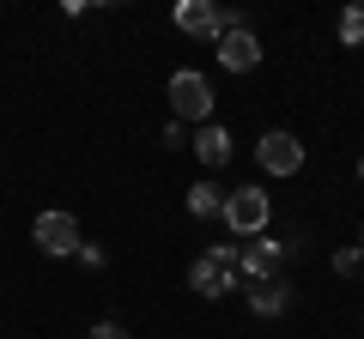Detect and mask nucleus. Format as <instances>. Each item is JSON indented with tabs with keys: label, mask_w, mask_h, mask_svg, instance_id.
I'll list each match as a JSON object with an SVG mask.
<instances>
[{
	"label": "nucleus",
	"mask_w": 364,
	"mask_h": 339,
	"mask_svg": "<svg viewBox=\"0 0 364 339\" xmlns=\"http://www.w3.org/2000/svg\"><path fill=\"white\" fill-rule=\"evenodd\" d=\"M286 255H291L286 243H261V236H255V243H249L243 255H237V273H249L255 285H261V279H279V267H286Z\"/></svg>",
	"instance_id": "obj_7"
},
{
	"label": "nucleus",
	"mask_w": 364,
	"mask_h": 339,
	"mask_svg": "<svg viewBox=\"0 0 364 339\" xmlns=\"http://www.w3.org/2000/svg\"><path fill=\"white\" fill-rule=\"evenodd\" d=\"M255 164L267 170V176H298V170H304V145L291 140L286 128H273V133L255 140Z\"/></svg>",
	"instance_id": "obj_5"
},
{
	"label": "nucleus",
	"mask_w": 364,
	"mask_h": 339,
	"mask_svg": "<svg viewBox=\"0 0 364 339\" xmlns=\"http://www.w3.org/2000/svg\"><path fill=\"white\" fill-rule=\"evenodd\" d=\"M340 43H364V6H346V13H340Z\"/></svg>",
	"instance_id": "obj_12"
},
{
	"label": "nucleus",
	"mask_w": 364,
	"mask_h": 339,
	"mask_svg": "<svg viewBox=\"0 0 364 339\" xmlns=\"http://www.w3.org/2000/svg\"><path fill=\"white\" fill-rule=\"evenodd\" d=\"M170 109H176L182 121H213V85H207V73H195V67L170 73Z\"/></svg>",
	"instance_id": "obj_1"
},
{
	"label": "nucleus",
	"mask_w": 364,
	"mask_h": 339,
	"mask_svg": "<svg viewBox=\"0 0 364 339\" xmlns=\"http://www.w3.org/2000/svg\"><path fill=\"white\" fill-rule=\"evenodd\" d=\"M231 25H243V13H225V6H213V0H182L176 6V30H188V37H213L219 43Z\"/></svg>",
	"instance_id": "obj_4"
},
{
	"label": "nucleus",
	"mask_w": 364,
	"mask_h": 339,
	"mask_svg": "<svg viewBox=\"0 0 364 339\" xmlns=\"http://www.w3.org/2000/svg\"><path fill=\"white\" fill-rule=\"evenodd\" d=\"M195 157H200L207 170H219L225 157H231V133H225L219 121H200V133H195Z\"/></svg>",
	"instance_id": "obj_9"
},
{
	"label": "nucleus",
	"mask_w": 364,
	"mask_h": 339,
	"mask_svg": "<svg viewBox=\"0 0 364 339\" xmlns=\"http://www.w3.org/2000/svg\"><path fill=\"white\" fill-rule=\"evenodd\" d=\"M219 218L231 224L237 236H261V230H267V218H273V206H267L261 188H237V194H225V212H219Z\"/></svg>",
	"instance_id": "obj_3"
},
{
	"label": "nucleus",
	"mask_w": 364,
	"mask_h": 339,
	"mask_svg": "<svg viewBox=\"0 0 364 339\" xmlns=\"http://www.w3.org/2000/svg\"><path fill=\"white\" fill-rule=\"evenodd\" d=\"M31 236H37L43 255H79V224H73V212H43V218L31 224Z\"/></svg>",
	"instance_id": "obj_6"
},
{
	"label": "nucleus",
	"mask_w": 364,
	"mask_h": 339,
	"mask_svg": "<svg viewBox=\"0 0 364 339\" xmlns=\"http://www.w3.org/2000/svg\"><path fill=\"white\" fill-rule=\"evenodd\" d=\"M358 182H364V157H358Z\"/></svg>",
	"instance_id": "obj_15"
},
{
	"label": "nucleus",
	"mask_w": 364,
	"mask_h": 339,
	"mask_svg": "<svg viewBox=\"0 0 364 339\" xmlns=\"http://www.w3.org/2000/svg\"><path fill=\"white\" fill-rule=\"evenodd\" d=\"M249 309L255 315H286L291 309V285L286 279H261V285L249 291Z\"/></svg>",
	"instance_id": "obj_10"
},
{
	"label": "nucleus",
	"mask_w": 364,
	"mask_h": 339,
	"mask_svg": "<svg viewBox=\"0 0 364 339\" xmlns=\"http://www.w3.org/2000/svg\"><path fill=\"white\" fill-rule=\"evenodd\" d=\"M358 267H364V248H340L334 255V273H358Z\"/></svg>",
	"instance_id": "obj_13"
},
{
	"label": "nucleus",
	"mask_w": 364,
	"mask_h": 339,
	"mask_svg": "<svg viewBox=\"0 0 364 339\" xmlns=\"http://www.w3.org/2000/svg\"><path fill=\"white\" fill-rule=\"evenodd\" d=\"M219 61L231 67V73H249V67L261 61V43H255V30H249V25H231V30L219 37Z\"/></svg>",
	"instance_id": "obj_8"
},
{
	"label": "nucleus",
	"mask_w": 364,
	"mask_h": 339,
	"mask_svg": "<svg viewBox=\"0 0 364 339\" xmlns=\"http://www.w3.org/2000/svg\"><path fill=\"white\" fill-rule=\"evenodd\" d=\"M85 339H128V327H116V321H97Z\"/></svg>",
	"instance_id": "obj_14"
},
{
	"label": "nucleus",
	"mask_w": 364,
	"mask_h": 339,
	"mask_svg": "<svg viewBox=\"0 0 364 339\" xmlns=\"http://www.w3.org/2000/svg\"><path fill=\"white\" fill-rule=\"evenodd\" d=\"M188 212H195V218H219V212H225V194H219L213 182H195V188H188Z\"/></svg>",
	"instance_id": "obj_11"
},
{
	"label": "nucleus",
	"mask_w": 364,
	"mask_h": 339,
	"mask_svg": "<svg viewBox=\"0 0 364 339\" xmlns=\"http://www.w3.org/2000/svg\"><path fill=\"white\" fill-rule=\"evenodd\" d=\"M188 285H195L200 297H225V291H237V248H207V255L188 267Z\"/></svg>",
	"instance_id": "obj_2"
}]
</instances>
